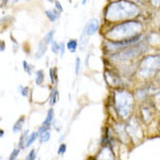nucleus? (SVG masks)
<instances>
[{
  "instance_id": "f03ea898",
  "label": "nucleus",
  "mask_w": 160,
  "mask_h": 160,
  "mask_svg": "<svg viewBox=\"0 0 160 160\" xmlns=\"http://www.w3.org/2000/svg\"><path fill=\"white\" fill-rule=\"evenodd\" d=\"M142 31V26L138 22H125L123 24L117 25L112 29L106 33V38L111 40L112 42L123 41L126 38L139 34Z\"/></svg>"
},
{
  "instance_id": "dca6fc26",
  "label": "nucleus",
  "mask_w": 160,
  "mask_h": 160,
  "mask_svg": "<svg viewBox=\"0 0 160 160\" xmlns=\"http://www.w3.org/2000/svg\"><path fill=\"white\" fill-rule=\"evenodd\" d=\"M78 47V42L76 40H69L68 44H66V48L71 51V52H75Z\"/></svg>"
},
{
  "instance_id": "e433bc0d",
  "label": "nucleus",
  "mask_w": 160,
  "mask_h": 160,
  "mask_svg": "<svg viewBox=\"0 0 160 160\" xmlns=\"http://www.w3.org/2000/svg\"><path fill=\"white\" fill-rule=\"evenodd\" d=\"M87 1H89V0H82V4H86Z\"/></svg>"
},
{
  "instance_id": "ddd939ff",
  "label": "nucleus",
  "mask_w": 160,
  "mask_h": 160,
  "mask_svg": "<svg viewBox=\"0 0 160 160\" xmlns=\"http://www.w3.org/2000/svg\"><path fill=\"white\" fill-rule=\"evenodd\" d=\"M24 124H25V118L24 117L19 118L18 120H17V122L14 124V126H13V131H14V132H19V131L22 130Z\"/></svg>"
},
{
  "instance_id": "f8f14e48",
  "label": "nucleus",
  "mask_w": 160,
  "mask_h": 160,
  "mask_svg": "<svg viewBox=\"0 0 160 160\" xmlns=\"http://www.w3.org/2000/svg\"><path fill=\"white\" fill-rule=\"evenodd\" d=\"M46 44L44 42H40L38 44V50H37V53H35V58L37 59H41L42 57L45 55L46 52Z\"/></svg>"
},
{
  "instance_id": "4c0bfd02",
  "label": "nucleus",
  "mask_w": 160,
  "mask_h": 160,
  "mask_svg": "<svg viewBox=\"0 0 160 160\" xmlns=\"http://www.w3.org/2000/svg\"><path fill=\"white\" fill-rule=\"evenodd\" d=\"M48 1H50V2H53V0H48Z\"/></svg>"
},
{
  "instance_id": "9b49d317",
  "label": "nucleus",
  "mask_w": 160,
  "mask_h": 160,
  "mask_svg": "<svg viewBox=\"0 0 160 160\" xmlns=\"http://www.w3.org/2000/svg\"><path fill=\"white\" fill-rule=\"evenodd\" d=\"M141 117L144 120V122L148 123L153 118V112L151 111V108L148 105H143L141 107Z\"/></svg>"
},
{
  "instance_id": "58836bf2",
  "label": "nucleus",
  "mask_w": 160,
  "mask_h": 160,
  "mask_svg": "<svg viewBox=\"0 0 160 160\" xmlns=\"http://www.w3.org/2000/svg\"><path fill=\"white\" fill-rule=\"evenodd\" d=\"M1 159H2V158H1V157H0V160H1Z\"/></svg>"
},
{
  "instance_id": "9d476101",
  "label": "nucleus",
  "mask_w": 160,
  "mask_h": 160,
  "mask_svg": "<svg viewBox=\"0 0 160 160\" xmlns=\"http://www.w3.org/2000/svg\"><path fill=\"white\" fill-rule=\"evenodd\" d=\"M105 79L107 81V83L111 87H118L121 84V79L118 75L112 73L111 71H106L105 72Z\"/></svg>"
},
{
  "instance_id": "473e14b6",
  "label": "nucleus",
  "mask_w": 160,
  "mask_h": 160,
  "mask_svg": "<svg viewBox=\"0 0 160 160\" xmlns=\"http://www.w3.org/2000/svg\"><path fill=\"white\" fill-rule=\"evenodd\" d=\"M152 1V3L154 4V6H158L159 4V0H151Z\"/></svg>"
},
{
  "instance_id": "2f4dec72",
  "label": "nucleus",
  "mask_w": 160,
  "mask_h": 160,
  "mask_svg": "<svg viewBox=\"0 0 160 160\" xmlns=\"http://www.w3.org/2000/svg\"><path fill=\"white\" fill-rule=\"evenodd\" d=\"M6 49V43L3 41H0V51H3Z\"/></svg>"
},
{
  "instance_id": "4468645a",
  "label": "nucleus",
  "mask_w": 160,
  "mask_h": 160,
  "mask_svg": "<svg viewBox=\"0 0 160 160\" xmlns=\"http://www.w3.org/2000/svg\"><path fill=\"white\" fill-rule=\"evenodd\" d=\"M45 15L48 17V19L50 22H56L59 18V13H57L53 10H47V11H45Z\"/></svg>"
},
{
  "instance_id": "20e7f679",
  "label": "nucleus",
  "mask_w": 160,
  "mask_h": 160,
  "mask_svg": "<svg viewBox=\"0 0 160 160\" xmlns=\"http://www.w3.org/2000/svg\"><path fill=\"white\" fill-rule=\"evenodd\" d=\"M159 68V57L158 56H148L142 59L139 64L138 73L143 78H148L153 76L158 71Z\"/></svg>"
},
{
  "instance_id": "0eeeda50",
  "label": "nucleus",
  "mask_w": 160,
  "mask_h": 160,
  "mask_svg": "<svg viewBox=\"0 0 160 160\" xmlns=\"http://www.w3.org/2000/svg\"><path fill=\"white\" fill-rule=\"evenodd\" d=\"M126 132L128 133V136L131 137L133 141H138L139 139H141L142 137V130L139 126V123L137 121V118H131L129 121V124L125 127Z\"/></svg>"
},
{
  "instance_id": "c9c22d12",
  "label": "nucleus",
  "mask_w": 160,
  "mask_h": 160,
  "mask_svg": "<svg viewBox=\"0 0 160 160\" xmlns=\"http://www.w3.org/2000/svg\"><path fill=\"white\" fill-rule=\"evenodd\" d=\"M8 2H11V3H13V2H17L18 0H7Z\"/></svg>"
},
{
  "instance_id": "7ed1b4c3",
  "label": "nucleus",
  "mask_w": 160,
  "mask_h": 160,
  "mask_svg": "<svg viewBox=\"0 0 160 160\" xmlns=\"http://www.w3.org/2000/svg\"><path fill=\"white\" fill-rule=\"evenodd\" d=\"M114 106L118 115L121 118H128L133 109V96L130 92L124 89H118L114 92Z\"/></svg>"
},
{
  "instance_id": "cd10ccee",
  "label": "nucleus",
  "mask_w": 160,
  "mask_h": 160,
  "mask_svg": "<svg viewBox=\"0 0 160 160\" xmlns=\"http://www.w3.org/2000/svg\"><path fill=\"white\" fill-rule=\"evenodd\" d=\"M64 51H65V44L62 42L61 44H59V52H60L61 58L64 56Z\"/></svg>"
},
{
  "instance_id": "c756f323",
  "label": "nucleus",
  "mask_w": 160,
  "mask_h": 160,
  "mask_svg": "<svg viewBox=\"0 0 160 160\" xmlns=\"http://www.w3.org/2000/svg\"><path fill=\"white\" fill-rule=\"evenodd\" d=\"M55 6H56V9L58 10L59 12H62V11H63V8H62L61 3H60L59 1H56V2H55Z\"/></svg>"
},
{
  "instance_id": "393cba45",
  "label": "nucleus",
  "mask_w": 160,
  "mask_h": 160,
  "mask_svg": "<svg viewBox=\"0 0 160 160\" xmlns=\"http://www.w3.org/2000/svg\"><path fill=\"white\" fill-rule=\"evenodd\" d=\"M51 44V50L53 53H58L59 52V43H57L55 40L50 43Z\"/></svg>"
},
{
  "instance_id": "72a5a7b5",
  "label": "nucleus",
  "mask_w": 160,
  "mask_h": 160,
  "mask_svg": "<svg viewBox=\"0 0 160 160\" xmlns=\"http://www.w3.org/2000/svg\"><path fill=\"white\" fill-rule=\"evenodd\" d=\"M6 2H7V0H0V8L3 7L4 4H6Z\"/></svg>"
},
{
  "instance_id": "4be33fe9",
  "label": "nucleus",
  "mask_w": 160,
  "mask_h": 160,
  "mask_svg": "<svg viewBox=\"0 0 160 160\" xmlns=\"http://www.w3.org/2000/svg\"><path fill=\"white\" fill-rule=\"evenodd\" d=\"M19 152H20V149H19V148L13 149V152H12L11 155H10V157H9V160H16L17 156L19 155Z\"/></svg>"
},
{
  "instance_id": "423d86ee",
  "label": "nucleus",
  "mask_w": 160,
  "mask_h": 160,
  "mask_svg": "<svg viewBox=\"0 0 160 160\" xmlns=\"http://www.w3.org/2000/svg\"><path fill=\"white\" fill-rule=\"evenodd\" d=\"M142 38V34L139 33V34L135 35V37H131L129 38H126V40L123 41H117V42H112V41H109V42L106 43L105 47L107 50L109 51H113V50H121L123 48H126L127 46L130 45H135L136 43H138Z\"/></svg>"
},
{
  "instance_id": "b1692460",
  "label": "nucleus",
  "mask_w": 160,
  "mask_h": 160,
  "mask_svg": "<svg viewBox=\"0 0 160 160\" xmlns=\"http://www.w3.org/2000/svg\"><path fill=\"white\" fill-rule=\"evenodd\" d=\"M19 92H20V94H22L24 97H27L28 95H29V88H28V87H22V86H20V87H19Z\"/></svg>"
},
{
  "instance_id": "f3484780",
  "label": "nucleus",
  "mask_w": 160,
  "mask_h": 160,
  "mask_svg": "<svg viewBox=\"0 0 160 160\" xmlns=\"http://www.w3.org/2000/svg\"><path fill=\"white\" fill-rule=\"evenodd\" d=\"M38 136H40V142H41V143H46V142L50 139V131L49 130H45V131H43V132L38 133Z\"/></svg>"
},
{
  "instance_id": "39448f33",
  "label": "nucleus",
  "mask_w": 160,
  "mask_h": 160,
  "mask_svg": "<svg viewBox=\"0 0 160 160\" xmlns=\"http://www.w3.org/2000/svg\"><path fill=\"white\" fill-rule=\"evenodd\" d=\"M145 50V45L140 44L138 46H131V47H126L124 48L122 51L117 52L112 56V59L118 61H125V60H130L132 58H136L139 55H141L143 51Z\"/></svg>"
},
{
  "instance_id": "c85d7f7f",
  "label": "nucleus",
  "mask_w": 160,
  "mask_h": 160,
  "mask_svg": "<svg viewBox=\"0 0 160 160\" xmlns=\"http://www.w3.org/2000/svg\"><path fill=\"white\" fill-rule=\"evenodd\" d=\"M22 65H24V69L26 73H28V75H31V66L27 63L26 61L22 62Z\"/></svg>"
},
{
  "instance_id": "a211bd4d",
  "label": "nucleus",
  "mask_w": 160,
  "mask_h": 160,
  "mask_svg": "<svg viewBox=\"0 0 160 160\" xmlns=\"http://www.w3.org/2000/svg\"><path fill=\"white\" fill-rule=\"evenodd\" d=\"M58 98H59V94H58V90L57 89H53L51 91V94H50V98H49V104L50 106H53L58 102Z\"/></svg>"
},
{
  "instance_id": "6ab92c4d",
  "label": "nucleus",
  "mask_w": 160,
  "mask_h": 160,
  "mask_svg": "<svg viewBox=\"0 0 160 160\" xmlns=\"http://www.w3.org/2000/svg\"><path fill=\"white\" fill-rule=\"evenodd\" d=\"M38 137V132H37V131H34V132H32L31 135H29V137H28V140H27V142H26V144H25V148L30 146L31 144L35 141V139H37Z\"/></svg>"
},
{
  "instance_id": "aec40b11",
  "label": "nucleus",
  "mask_w": 160,
  "mask_h": 160,
  "mask_svg": "<svg viewBox=\"0 0 160 160\" xmlns=\"http://www.w3.org/2000/svg\"><path fill=\"white\" fill-rule=\"evenodd\" d=\"M44 81V73L43 71H38L37 74H35V83L38 84V86H41V84L43 83Z\"/></svg>"
},
{
  "instance_id": "1a4fd4ad",
  "label": "nucleus",
  "mask_w": 160,
  "mask_h": 160,
  "mask_svg": "<svg viewBox=\"0 0 160 160\" xmlns=\"http://www.w3.org/2000/svg\"><path fill=\"white\" fill-rule=\"evenodd\" d=\"M114 154L110 146H104L96 156V160H114Z\"/></svg>"
},
{
  "instance_id": "412c9836",
  "label": "nucleus",
  "mask_w": 160,
  "mask_h": 160,
  "mask_svg": "<svg viewBox=\"0 0 160 160\" xmlns=\"http://www.w3.org/2000/svg\"><path fill=\"white\" fill-rule=\"evenodd\" d=\"M53 37H55V30H51L44 38V43L45 44H49L53 41Z\"/></svg>"
},
{
  "instance_id": "5701e85b",
  "label": "nucleus",
  "mask_w": 160,
  "mask_h": 160,
  "mask_svg": "<svg viewBox=\"0 0 160 160\" xmlns=\"http://www.w3.org/2000/svg\"><path fill=\"white\" fill-rule=\"evenodd\" d=\"M35 159H37V152H35V149H31L30 153L26 157V160H35Z\"/></svg>"
},
{
  "instance_id": "7c9ffc66",
  "label": "nucleus",
  "mask_w": 160,
  "mask_h": 160,
  "mask_svg": "<svg viewBox=\"0 0 160 160\" xmlns=\"http://www.w3.org/2000/svg\"><path fill=\"white\" fill-rule=\"evenodd\" d=\"M49 74H50V81H51V83H52V84H55V82H56V79L53 78V69H52V68H50V71H49Z\"/></svg>"
},
{
  "instance_id": "a878e982",
  "label": "nucleus",
  "mask_w": 160,
  "mask_h": 160,
  "mask_svg": "<svg viewBox=\"0 0 160 160\" xmlns=\"http://www.w3.org/2000/svg\"><path fill=\"white\" fill-rule=\"evenodd\" d=\"M80 66H81V60L80 58H76V66H75V72H76V75L78 76L79 75V72H80Z\"/></svg>"
},
{
  "instance_id": "f257e3e1",
  "label": "nucleus",
  "mask_w": 160,
  "mask_h": 160,
  "mask_svg": "<svg viewBox=\"0 0 160 160\" xmlns=\"http://www.w3.org/2000/svg\"><path fill=\"white\" fill-rule=\"evenodd\" d=\"M139 7L131 1L120 0L112 2L106 10V19L109 22H118V20L132 18L139 14Z\"/></svg>"
},
{
  "instance_id": "f704fd0d",
  "label": "nucleus",
  "mask_w": 160,
  "mask_h": 160,
  "mask_svg": "<svg viewBox=\"0 0 160 160\" xmlns=\"http://www.w3.org/2000/svg\"><path fill=\"white\" fill-rule=\"evenodd\" d=\"M3 136H4V130L3 129H0V138H2Z\"/></svg>"
},
{
  "instance_id": "6e6552de",
  "label": "nucleus",
  "mask_w": 160,
  "mask_h": 160,
  "mask_svg": "<svg viewBox=\"0 0 160 160\" xmlns=\"http://www.w3.org/2000/svg\"><path fill=\"white\" fill-rule=\"evenodd\" d=\"M99 29V20L97 18H92L87 22L86 27L83 29L82 35H84L86 38H90L91 35L95 34Z\"/></svg>"
},
{
  "instance_id": "2eb2a0df",
  "label": "nucleus",
  "mask_w": 160,
  "mask_h": 160,
  "mask_svg": "<svg viewBox=\"0 0 160 160\" xmlns=\"http://www.w3.org/2000/svg\"><path fill=\"white\" fill-rule=\"evenodd\" d=\"M28 137H29V130H25L24 132H22V137H20L19 139V149L20 148H25V144L26 142L28 140Z\"/></svg>"
},
{
  "instance_id": "bb28decb",
  "label": "nucleus",
  "mask_w": 160,
  "mask_h": 160,
  "mask_svg": "<svg viewBox=\"0 0 160 160\" xmlns=\"http://www.w3.org/2000/svg\"><path fill=\"white\" fill-rule=\"evenodd\" d=\"M66 152V145L64 143H61V145L59 146V149H58V154L59 155H64Z\"/></svg>"
}]
</instances>
